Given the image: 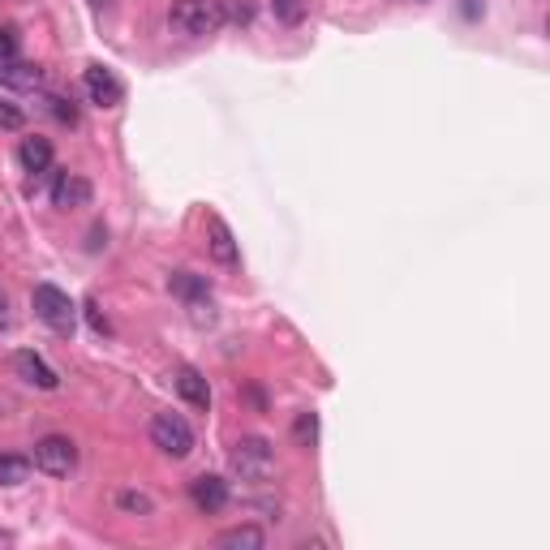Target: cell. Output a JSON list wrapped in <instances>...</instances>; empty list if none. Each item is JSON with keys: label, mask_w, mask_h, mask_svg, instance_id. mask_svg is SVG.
Segmentation results:
<instances>
[{"label": "cell", "mask_w": 550, "mask_h": 550, "mask_svg": "<svg viewBox=\"0 0 550 550\" xmlns=\"http://www.w3.org/2000/svg\"><path fill=\"white\" fill-rule=\"evenodd\" d=\"M224 22H228V9L220 0H177L168 9V26L185 39H211L224 31Z\"/></svg>", "instance_id": "1"}, {"label": "cell", "mask_w": 550, "mask_h": 550, "mask_svg": "<svg viewBox=\"0 0 550 550\" xmlns=\"http://www.w3.org/2000/svg\"><path fill=\"white\" fill-rule=\"evenodd\" d=\"M233 469L241 482H267V477H275V447L258 434H245L233 447Z\"/></svg>", "instance_id": "2"}, {"label": "cell", "mask_w": 550, "mask_h": 550, "mask_svg": "<svg viewBox=\"0 0 550 550\" xmlns=\"http://www.w3.org/2000/svg\"><path fill=\"white\" fill-rule=\"evenodd\" d=\"M151 443L172 460H185L194 452V430L181 413H155L151 417Z\"/></svg>", "instance_id": "3"}, {"label": "cell", "mask_w": 550, "mask_h": 550, "mask_svg": "<svg viewBox=\"0 0 550 550\" xmlns=\"http://www.w3.org/2000/svg\"><path fill=\"white\" fill-rule=\"evenodd\" d=\"M35 469L48 477H69L78 469V443L65 439V434H48V439L35 443Z\"/></svg>", "instance_id": "4"}, {"label": "cell", "mask_w": 550, "mask_h": 550, "mask_svg": "<svg viewBox=\"0 0 550 550\" xmlns=\"http://www.w3.org/2000/svg\"><path fill=\"white\" fill-rule=\"evenodd\" d=\"M31 306H35V314H39L52 331H74L78 310H74V301H69V293H61L56 284H35Z\"/></svg>", "instance_id": "5"}, {"label": "cell", "mask_w": 550, "mask_h": 550, "mask_svg": "<svg viewBox=\"0 0 550 550\" xmlns=\"http://www.w3.org/2000/svg\"><path fill=\"white\" fill-rule=\"evenodd\" d=\"M82 86H86V95H91V104H99V108H117L121 99H125V86H121V78L112 74L108 65H91V69H86Z\"/></svg>", "instance_id": "6"}, {"label": "cell", "mask_w": 550, "mask_h": 550, "mask_svg": "<svg viewBox=\"0 0 550 550\" xmlns=\"http://www.w3.org/2000/svg\"><path fill=\"white\" fill-rule=\"evenodd\" d=\"M207 254L215 258L220 267H237L241 263V250H237V237L233 228L224 224V215H207Z\"/></svg>", "instance_id": "7"}, {"label": "cell", "mask_w": 550, "mask_h": 550, "mask_svg": "<svg viewBox=\"0 0 550 550\" xmlns=\"http://www.w3.org/2000/svg\"><path fill=\"white\" fill-rule=\"evenodd\" d=\"M190 499H194V508L207 512V516L224 512L228 508V482H224V477H215V473H202V477L190 482Z\"/></svg>", "instance_id": "8"}, {"label": "cell", "mask_w": 550, "mask_h": 550, "mask_svg": "<svg viewBox=\"0 0 550 550\" xmlns=\"http://www.w3.org/2000/svg\"><path fill=\"white\" fill-rule=\"evenodd\" d=\"M91 198H95L91 181L78 177V172H61V177H56V185H52V202H56V207H61V211L91 207Z\"/></svg>", "instance_id": "9"}, {"label": "cell", "mask_w": 550, "mask_h": 550, "mask_svg": "<svg viewBox=\"0 0 550 550\" xmlns=\"http://www.w3.org/2000/svg\"><path fill=\"white\" fill-rule=\"evenodd\" d=\"M13 370H18V379H26L31 387H39V392H56V370L43 361L39 353H31V349H22V353H13Z\"/></svg>", "instance_id": "10"}, {"label": "cell", "mask_w": 550, "mask_h": 550, "mask_svg": "<svg viewBox=\"0 0 550 550\" xmlns=\"http://www.w3.org/2000/svg\"><path fill=\"white\" fill-rule=\"evenodd\" d=\"M0 86H9V91H35V86H43V69L9 56V61H0Z\"/></svg>", "instance_id": "11"}, {"label": "cell", "mask_w": 550, "mask_h": 550, "mask_svg": "<svg viewBox=\"0 0 550 550\" xmlns=\"http://www.w3.org/2000/svg\"><path fill=\"white\" fill-rule=\"evenodd\" d=\"M177 396L190 404V409H202V413L211 409V383L202 379L194 366H181V370H177Z\"/></svg>", "instance_id": "12"}, {"label": "cell", "mask_w": 550, "mask_h": 550, "mask_svg": "<svg viewBox=\"0 0 550 550\" xmlns=\"http://www.w3.org/2000/svg\"><path fill=\"white\" fill-rule=\"evenodd\" d=\"M168 288L177 293L181 301H190V306H211V284L202 280V275H190V271H172L168 275Z\"/></svg>", "instance_id": "13"}, {"label": "cell", "mask_w": 550, "mask_h": 550, "mask_svg": "<svg viewBox=\"0 0 550 550\" xmlns=\"http://www.w3.org/2000/svg\"><path fill=\"white\" fill-rule=\"evenodd\" d=\"M18 159H22V168L26 172H35V177H39V172H48L52 168V142L48 138H22V147H18Z\"/></svg>", "instance_id": "14"}, {"label": "cell", "mask_w": 550, "mask_h": 550, "mask_svg": "<svg viewBox=\"0 0 550 550\" xmlns=\"http://www.w3.org/2000/svg\"><path fill=\"white\" fill-rule=\"evenodd\" d=\"M215 546H224V550H263L267 533L258 525H237V529H224L220 538H215Z\"/></svg>", "instance_id": "15"}, {"label": "cell", "mask_w": 550, "mask_h": 550, "mask_svg": "<svg viewBox=\"0 0 550 550\" xmlns=\"http://www.w3.org/2000/svg\"><path fill=\"white\" fill-rule=\"evenodd\" d=\"M31 477V460L26 456H0V486H22Z\"/></svg>", "instance_id": "16"}, {"label": "cell", "mask_w": 550, "mask_h": 550, "mask_svg": "<svg viewBox=\"0 0 550 550\" xmlns=\"http://www.w3.org/2000/svg\"><path fill=\"white\" fill-rule=\"evenodd\" d=\"M117 508L129 512V516H151L155 503H151V495H142V490H121V495H117Z\"/></svg>", "instance_id": "17"}, {"label": "cell", "mask_w": 550, "mask_h": 550, "mask_svg": "<svg viewBox=\"0 0 550 550\" xmlns=\"http://www.w3.org/2000/svg\"><path fill=\"white\" fill-rule=\"evenodd\" d=\"M271 9L284 26H297L301 18H306V0H271Z\"/></svg>", "instance_id": "18"}, {"label": "cell", "mask_w": 550, "mask_h": 550, "mask_svg": "<svg viewBox=\"0 0 550 550\" xmlns=\"http://www.w3.org/2000/svg\"><path fill=\"white\" fill-rule=\"evenodd\" d=\"M293 434H297L301 447H314V439H318V417H314V413H301L297 426H293Z\"/></svg>", "instance_id": "19"}, {"label": "cell", "mask_w": 550, "mask_h": 550, "mask_svg": "<svg viewBox=\"0 0 550 550\" xmlns=\"http://www.w3.org/2000/svg\"><path fill=\"white\" fill-rule=\"evenodd\" d=\"M48 112L61 125H78V112H74V104H69V99H61V95H48Z\"/></svg>", "instance_id": "20"}, {"label": "cell", "mask_w": 550, "mask_h": 550, "mask_svg": "<svg viewBox=\"0 0 550 550\" xmlns=\"http://www.w3.org/2000/svg\"><path fill=\"white\" fill-rule=\"evenodd\" d=\"M22 125H26V112L0 99V129H22Z\"/></svg>", "instance_id": "21"}, {"label": "cell", "mask_w": 550, "mask_h": 550, "mask_svg": "<svg viewBox=\"0 0 550 550\" xmlns=\"http://www.w3.org/2000/svg\"><path fill=\"white\" fill-rule=\"evenodd\" d=\"M18 56V31H0V61Z\"/></svg>", "instance_id": "22"}, {"label": "cell", "mask_w": 550, "mask_h": 550, "mask_svg": "<svg viewBox=\"0 0 550 550\" xmlns=\"http://www.w3.org/2000/svg\"><path fill=\"white\" fill-rule=\"evenodd\" d=\"M86 318H91V327L99 331V336H108V318L99 314V301H86Z\"/></svg>", "instance_id": "23"}, {"label": "cell", "mask_w": 550, "mask_h": 550, "mask_svg": "<svg viewBox=\"0 0 550 550\" xmlns=\"http://www.w3.org/2000/svg\"><path fill=\"white\" fill-rule=\"evenodd\" d=\"M0 546H13V533H5V529H0Z\"/></svg>", "instance_id": "24"}, {"label": "cell", "mask_w": 550, "mask_h": 550, "mask_svg": "<svg viewBox=\"0 0 550 550\" xmlns=\"http://www.w3.org/2000/svg\"><path fill=\"white\" fill-rule=\"evenodd\" d=\"M0 310H5V297H0Z\"/></svg>", "instance_id": "25"}]
</instances>
